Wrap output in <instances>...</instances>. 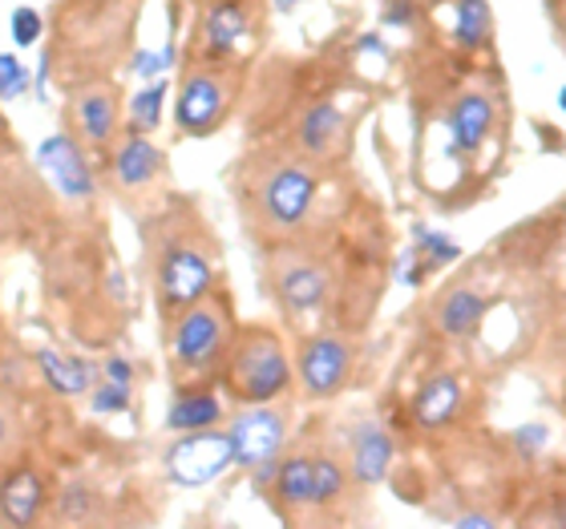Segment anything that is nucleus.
<instances>
[{"instance_id": "1", "label": "nucleus", "mask_w": 566, "mask_h": 529, "mask_svg": "<svg viewBox=\"0 0 566 529\" xmlns=\"http://www.w3.org/2000/svg\"><path fill=\"white\" fill-rule=\"evenodd\" d=\"M319 190H324L319 162H312L304 154L275 150L248 158L235 178V199L248 235L263 239L268 247L287 243L307 226L319 202Z\"/></svg>"}, {"instance_id": "2", "label": "nucleus", "mask_w": 566, "mask_h": 529, "mask_svg": "<svg viewBox=\"0 0 566 529\" xmlns=\"http://www.w3.org/2000/svg\"><path fill=\"white\" fill-rule=\"evenodd\" d=\"M146 271H150V287L163 319L214 287L223 271V255H219L211 226L202 223V214L190 202L158 207L154 223L146 226Z\"/></svg>"}, {"instance_id": "3", "label": "nucleus", "mask_w": 566, "mask_h": 529, "mask_svg": "<svg viewBox=\"0 0 566 529\" xmlns=\"http://www.w3.org/2000/svg\"><path fill=\"white\" fill-rule=\"evenodd\" d=\"M235 307L219 287L166 316V364L178 389L214 384L227 348L235 340Z\"/></svg>"}, {"instance_id": "4", "label": "nucleus", "mask_w": 566, "mask_h": 529, "mask_svg": "<svg viewBox=\"0 0 566 529\" xmlns=\"http://www.w3.org/2000/svg\"><path fill=\"white\" fill-rule=\"evenodd\" d=\"M219 384H223L231 404H268V400L292 396V356L283 348V336L263 324L235 328V340L219 364Z\"/></svg>"}, {"instance_id": "5", "label": "nucleus", "mask_w": 566, "mask_h": 529, "mask_svg": "<svg viewBox=\"0 0 566 529\" xmlns=\"http://www.w3.org/2000/svg\"><path fill=\"white\" fill-rule=\"evenodd\" d=\"M239 94V70L219 61H187L175 85V126L182 138H211Z\"/></svg>"}, {"instance_id": "6", "label": "nucleus", "mask_w": 566, "mask_h": 529, "mask_svg": "<svg viewBox=\"0 0 566 529\" xmlns=\"http://www.w3.org/2000/svg\"><path fill=\"white\" fill-rule=\"evenodd\" d=\"M223 429L231 436V453L243 473H251V482L260 485L268 477L280 453L292 441L295 409L292 400H268V404H239L235 416H223Z\"/></svg>"}, {"instance_id": "7", "label": "nucleus", "mask_w": 566, "mask_h": 529, "mask_svg": "<svg viewBox=\"0 0 566 529\" xmlns=\"http://www.w3.org/2000/svg\"><path fill=\"white\" fill-rule=\"evenodd\" d=\"M263 275H268V292L280 304V311H287L292 319L324 311V304L332 299V287H336V271L319 255L292 247V243H275Z\"/></svg>"}, {"instance_id": "8", "label": "nucleus", "mask_w": 566, "mask_h": 529, "mask_svg": "<svg viewBox=\"0 0 566 529\" xmlns=\"http://www.w3.org/2000/svg\"><path fill=\"white\" fill-rule=\"evenodd\" d=\"M263 21L260 0H202L199 24L190 36V61H219L235 65L239 45L255 36Z\"/></svg>"}, {"instance_id": "9", "label": "nucleus", "mask_w": 566, "mask_h": 529, "mask_svg": "<svg viewBox=\"0 0 566 529\" xmlns=\"http://www.w3.org/2000/svg\"><path fill=\"white\" fill-rule=\"evenodd\" d=\"M356 372V343L336 331H319V336H304L295 348L292 377L307 400H332L336 392L348 389V380Z\"/></svg>"}, {"instance_id": "10", "label": "nucleus", "mask_w": 566, "mask_h": 529, "mask_svg": "<svg viewBox=\"0 0 566 529\" xmlns=\"http://www.w3.org/2000/svg\"><path fill=\"white\" fill-rule=\"evenodd\" d=\"M109 150V187L126 202H146L166 182V154L150 134L126 130L106 146Z\"/></svg>"}, {"instance_id": "11", "label": "nucleus", "mask_w": 566, "mask_h": 529, "mask_svg": "<svg viewBox=\"0 0 566 529\" xmlns=\"http://www.w3.org/2000/svg\"><path fill=\"white\" fill-rule=\"evenodd\" d=\"M178 441H170L166 448V477L175 485H187V489H199V485H211L219 473H227L235 465V453H231V436H227L223 424L214 429H195V433H175Z\"/></svg>"}, {"instance_id": "12", "label": "nucleus", "mask_w": 566, "mask_h": 529, "mask_svg": "<svg viewBox=\"0 0 566 529\" xmlns=\"http://www.w3.org/2000/svg\"><path fill=\"white\" fill-rule=\"evenodd\" d=\"M490 307V279L470 271V275H458V279L441 287L429 304V324L441 340H473L478 328H482V316Z\"/></svg>"}, {"instance_id": "13", "label": "nucleus", "mask_w": 566, "mask_h": 529, "mask_svg": "<svg viewBox=\"0 0 566 529\" xmlns=\"http://www.w3.org/2000/svg\"><path fill=\"white\" fill-rule=\"evenodd\" d=\"M312 457L316 453H280L268 477H263L255 489H260L268 501H272L275 518L287 521V526H307L316 521V489H312Z\"/></svg>"}, {"instance_id": "14", "label": "nucleus", "mask_w": 566, "mask_h": 529, "mask_svg": "<svg viewBox=\"0 0 566 529\" xmlns=\"http://www.w3.org/2000/svg\"><path fill=\"white\" fill-rule=\"evenodd\" d=\"M65 130L82 141V150H106L122 134V97L109 82H85L70 94Z\"/></svg>"}, {"instance_id": "15", "label": "nucleus", "mask_w": 566, "mask_h": 529, "mask_svg": "<svg viewBox=\"0 0 566 529\" xmlns=\"http://www.w3.org/2000/svg\"><path fill=\"white\" fill-rule=\"evenodd\" d=\"M497 106L485 89H465L449 102L446 109V126H449V162L458 170H470L478 158H482L485 141L494 134Z\"/></svg>"}, {"instance_id": "16", "label": "nucleus", "mask_w": 566, "mask_h": 529, "mask_svg": "<svg viewBox=\"0 0 566 529\" xmlns=\"http://www.w3.org/2000/svg\"><path fill=\"white\" fill-rule=\"evenodd\" d=\"M392 457H397V441L380 421L373 416H360V421L348 424L344 433V469H348V482L356 485V494H368L373 485H380L389 477Z\"/></svg>"}, {"instance_id": "17", "label": "nucleus", "mask_w": 566, "mask_h": 529, "mask_svg": "<svg viewBox=\"0 0 566 529\" xmlns=\"http://www.w3.org/2000/svg\"><path fill=\"white\" fill-rule=\"evenodd\" d=\"M49 514V485L33 465H0V521L4 526H36Z\"/></svg>"}, {"instance_id": "18", "label": "nucleus", "mask_w": 566, "mask_h": 529, "mask_svg": "<svg viewBox=\"0 0 566 529\" xmlns=\"http://www.w3.org/2000/svg\"><path fill=\"white\" fill-rule=\"evenodd\" d=\"M41 162H45L61 199H70V202L94 199V190H97L94 170H90V158H85L82 141L73 138L70 130L49 134V138L41 141Z\"/></svg>"}, {"instance_id": "19", "label": "nucleus", "mask_w": 566, "mask_h": 529, "mask_svg": "<svg viewBox=\"0 0 566 529\" xmlns=\"http://www.w3.org/2000/svg\"><path fill=\"white\" fill-rule=\"evenodd\" d=\"M344 130H348L344 109L332 106V102H316L300 118V126H295V154H304L312 162H324V158H332V154L340 150Z\"/></svg>"}, {"instance_id": "20", "label": "nucleus", "mask_w": 566, "mask_h": 529, "mask_svg": "<svg viewBox=\"0 0 566 529\" xmlns=\"http://www.w3.org/2000/svg\"><path fill=\"white\" fill-rule=\"evenodd\" d=\"M227 404L214 392V384H195V389H178L170 409H166V429L170 433H195V429H214L223 424Z\"/></svg>"}, {"instance_id": "21", "label": "nucleus", "mask_w": 566, "mask_h": 529, "mask_svg": "<svg viewBox=\"0 0 566 529\" xmlns=\"http://www.w3.org/2000/svg\"><path fill=\"white\" fill-rule=\"evenodd\" d=\"M461 404H465V389L453 372H437L417 389L413 396V421L421 429H446L461 416Z\"/></svg>"}, {"instance_id": "22", "label": "nucleus", "mask_w": 566, "mask_h": 529, "mask_svg": "<svg viewBox=\"0 0 566 529\" xmlns=\"http://www.w3.org/2000/svg\"><path fill=\"white\" fill-rule=\"evenodd\" d=\"M36 368H41V377L53 392L61 396H77V392H90L94 389V380L102 377V368L94 360H85V356H70V352H36Z\"/></svg>"}, {"instance_id": "23", "label": "nucleus", "mask_w": 566, "mask_h": 529, "mask_svg": "<svg viewBox=\"0 0 566 529\" xmlns=\"http://www.w3.org/2000/svg\"><path fill=\"white\" fill-rule=\"evenodd\" d=\"M453 41L461 49H490L494 41V12H490V0H453Z\"/></svg>"}, {"instance_id": "24", "label": "nucleus", "mask_w": 566, "mask_h": 529, "mask_svg": "<svg viewBox=\"0 0 566 529\" xmlns=\"http://www.w3.org/2000/svg\"><path fill=\"white\" fill-rule=\"evenodd\" d=\"M166 94H170V85H166V82L142 85L138 94L130 97V109H126V130H138V134L158 130V121H163V106H166Z\"/></svg>"}, {"instance_id": "25", "label": "nucleus", "mask_w": 566, "mask_h": 529, "mask_svg": "<svg viewBox=\"0 0 566 529\" xmlns=\"http://www.w3.org/2000/svg\"><path fill=\"white\" fill-rule=\"evenodd\" d=\"M413 251L421 255L424 263L433 271L449 267V263H458L461 260V247H458V239H449L446 231H429L424 223L413 226Z\"/></svg>"}, {"instance_id": "26", "label": "nucleus", "mask_w": 566, "mask_h": 529, "mask_svg": "<svg viewBox=\"0 0 566 529\" xmlns=\"http://www.w3.org/2000/svg\"><path fill=\"white\" fill-rule=\"evenodd\" d=\"M94 506H102V497L90 494L85 485H70V489H65V494L57 497L61 521H73V526H82V521H97Z\"/></svg>"}, {"instance_id": "27", "label": "nucleus", "mask_w": 566, "mask_h": 529, "mask_svg": "<svg viewBox=\"0 0 566 529\" xmlns=\"http://www.w3.org/2000/svg\"><path fill=\"white\" fill-rule=\"evenodd\" d=\"M24 448V429H21V416L12 412V404L0 396V465H9V461L21 457Z\"/></svg>"}, {"instance_id": "28", "label": "nucleus", "mask_w": 566, "mask_h": 529, "mask_svg": "<svg viewBox=\"0 0 566 529\" xmlns=\"http://www.w3.org/2000/svg\"><path fill=\"white\" fill-rule=\"evenodd\" d=\"M29 70H24V61L17 53H4L0 49V102H12V97H24L29 94Z\"/></svg>"}, {"instance_id": "29", "label": "nucleus", "mask_w": 566, "mask_h": 529, "mask_svg": "<svg viewBox=\"0 0 566 529\" xmlns=\"http://www.w3.org/2000/svg\"><path fill=\"white\" fill-rule=\"evenodd\" d=\"M90 409L126 412L130 409V389H126V384H114V380H106V377H97L94 389H90Z\"/></svg>"}, {"instance_id": "30", "label": "nucleus", "mask_w": 566, "mask_h": 529, "mask_svg": "<svg viewBox=\"0 0 566 529\" xmlns=\"http://www.w3.org/2000/svg\"><path fill=\"white\" fill-rule=\"evenodd\" d=\"M12 41L17 45H36L41 41V17H36V9H17L12 12Z\"/></svg>"}, {"instance_id": "31", "label": "nucleus", "mask_w": 566, "mask_h": 529, "mask_svg": "<svg viewBox=\"0 0 566 529\" xmlns=\"http://www.w3.org/2000/svg\"><path fill=\"white\" fill-rule=\"evenodd\" d=\"M102 377L114 380V384H126V389H134V364L126 360V356H109L106 364H102Z\"/></svg>"}, {"instance_id": "32", "label": "nucleus", "mask_w": 566, "mask_h": 529, "mask_svg": "<svg viewBox=\"0 0 566 529\" xmlns=\"http://www.w3.org/2000/svg\"><path fill=\"white\" fill-rule=\"evenodd\" d=\"M413 0H385V9H380V21L385 24H409L413 21Z\"/></svg>"}, {"instance_id": "33", "label": "nucleus", "mask_w": 566, "mask_h": 529, "mask_svg": "<svg viewBox=\"0 0 566 529\" xmlns=\"http://www.w3.org/2000/svg\"><path fill=\"white\" fill-rule=\"evenodd\" d=\"M295 4H300V0H280V9H295Z\"/></svg>"}, {"instance_id": "34", "label": "nucleus", "mask_w": 566, "mask_h": 529, "mask_svg": "<svg viewBox=\"0 0 566 529\" xmlns=\"http://www.w3.org/2000/svg\"><path fill=\"white\" fill-rule=\"evenodd\" d=\"M195 4H202V0H195Z\"/></svg>"}, {"instance_id": "35", "label": "nucleus", "mask_w": 566, "mask_h": 529, "mask_svg": "<svg viewBox=\"0 0 566 529\" xmlns=\"http://www.w3.org/2000/svg\"><path fill=\"white\" fill-rule=\"evenodd\" d=\"M0 526H4V521H0Z\"/></svg>"}]
</instances>
